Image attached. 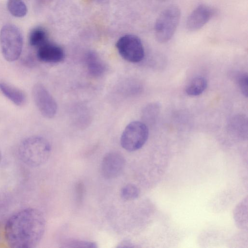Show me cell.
Returning <instances> with one entry per match:
<instances>
[{
	"mask_svg": "<svg viewBox=\"0 0 248 248\" xmlns=\"http://www.w3.org/2000/svg\"><path fill=\"white\" fill-rule=\"evenodd\" d=\"M46 219L39 210L28 208L12 215L6 222L4 238L13 248H33L41 241L46 229Z\"/></svg>",
	"mask_w": 248,
	"mask_h": 248,
	"instance_id": "cell-1",
	"label": "cell"
},
{
	"mask_svg": "<svg viewBox=\"0 0 248 248\" xmlns=\"http://www.w3.org/2000/svg\"><path fill=\"white\" fill-rule=\"evenodd\" d=\"M51 151L49 142L38 136L28 137L20 144L18 152L20 159L27 165L36 167L45 164Z\"/></svg>",
	"mask_w": 248,
	"mask_h": 248,
	"instance_id": "cell-2",
	"label": "cell"
},
{
	"mask_svg": "<svg viewBox=\"0 0 248 248\" xmlns=\"http://www.w3.org/2000/svg\"><path fill=\"white\" fill-rule=\"evenodd\" d=\"M181 10L176 5L166 8L158 16L155 25L156 39L160 43L168 42L173 36L181 17Z\"/></svg>",
	"mask_w": 248,
	"mask_h": 248,
	"instance_id": "cell-3",
	"label": "cell"
},
{
	"mask_svg": "<svg viewBox=\"0 0 248 248\" xmlns=\"http://www.w3.org/2000/svg\"><path fill=\"white\" fill-rule=\"evenodd\" d=\"M23 37L21 31L16 25H5L0 31V46L5 59L13 62L18 59L23 48Z\"/></svg>",
	"mask_w": 248,
	"mask_h": 248,
	"instance_id": "cell-4",
	"label": "cell"
},
{
	"mask_svg": "<svg viewBox=\"0 0 248 248\" xmlns=\"http://www.w3.org/2000/svg\"><path fill=\"white\" fill-rule=\"evenodd\" d=\"M149 136L148 127L143 122L135 121L128 124L121 137L122 147L129 152L140 149L146 143Z\"/></svg>",
	"mask_w": 248,
	"mask_h": 248,
	"instance_id": "cell-5",
	"label": "cell"
},
{
	"mask_svg": "<svg viewBox=\"0 0 248 248\" xmlns=\"http://www.w3.org/2000/svg\"><path fill=\"white\" fill-rule=\"evenodd\" d=\"M116 47L121 57L129 62H139L144 58L142 43L135 35L128 34L121 36L117 40Z\"/></svg>",
	"mask_w": 248,
	"mask_h": 248,
	"instance_id": "cell-6",
	"label": "cell"
},
{
	"mask_svg": "<svg viewBox=\"0 0 248 248\" xmlns=\"http://www.w3.org/2000/svg\"><path fill=\"white\" fill-rule=\"evenodd\" d=\"M34 102L41 114L46 118L55 116L57 111V103L45 86L40 83L32 88Z\"/></svg>",
	"mask_w": 248,
	"mask_h": 248,
	"instance_id": "cell-7",
	"label": "cell"
},
{
	"mask_svg": "<svg viewBox=\"0 0 248 248\" xmlns=\"http://www.w3.org/2000/svg\"><path fill=\"white\" fill-rule=\"evenodd\" d=\"M125 160L123 155L117 152H110L103 158L101 170L102 175L107 179H112L119 175L124 170Z\"/></svg>",
	"mask_w": 248,
	"mask_h": 248,
	"instance_id": "cell-8",
	"label": "cell"
},
{
	"mask_svg": "<svg viewBox=\"0 0 248 248\" xmlns=\"http://www.w3.org/2000/svg\"><path fill=\"white\" fill-rule=\"evenodd\" d=\"M214 10L209 6L202 4L197 7L190 13L186 22L187 29L191 31L203 27L212 17Z\"/></svg>",
	"mask_w": 248,
	"mask_h": 248,
	"instance_id": "cell-9",
	"label": "cell"
},
{
	"mask_svg": "<svg viewBox=\"0 0 248 248\" xmlns=\"http://www.w3.org/2000/svg\"><path fill=\"white\" fill-rule=\"evenodd\" d=\"M36 55L40 61L57 63L63 60L64 52L60 46L47 41L38 47Z\"/></svg>",
	"mask_w": 248,
	"mask_h": 248,
	"instance_id": "cell-10",
	"label": "cell"
},
{
	"mask_svg": "<svg viewBox=\"0 0 248 248\" xmlns=\"http://www.w3.org/2000/svg\"><path fill=\"white\" fill-rule=\"evenodd\" d=\"M85 62L89 73L93 77H100L106 71L105 63L94 51H90L86 54Z\"/></svg>",
	"mask_w": 248,
	"mask_h": 248,
	"instance_id": "cell-11",
	"label": "cell"
},
{
	"mask_svg": "<svg viewBox=\"0 0 248 248\" xmlns=\"http://www.w3.org/2000/svg\"><path fill=\"white\" fill-rule=\"evenodd\" d=\"M0 91L6 97L17 106H22L26 102V94L18 88L4 82H0Z\"/></svg>",
	"mask_w": 248,
	"mask_h": 248,
	"instance_id": "cell-12",
	"label": "cell"
},
{
	"mask_svg": "<svg viewBox=\"0 0 248 248\" xmlns=\"http://www.w3.org/2000/svg\"><path fill=\"white\" fill-rule=\"evenodd\" d=\"M207 82L206 79L201 76L193 78L186 87V93L192 96H198L202 94L206 89Z\"/></svg>",
	"mask_w": 248,
	"mask_h": 248,
	"instance_id": "cell-13",
	"label": "cell"
},
{
	"mask_svg": "<svg viewBox=\"0 0 248 248\" xmlns=\"http://www.w3.org/2000/svg\"><path fill=\"white\" fill-rule=\"evenodd\" d=\"M29 40L31 46L38 48L48 41L47 32L43 27L34 28L30 32Z\"/></svg>",
	"mask_w": 248,
	"mask_h": 248,
	"instance_id": "cell-14",
	"label": "cell"
},
{
	"mask_svg": "<svg viewBox=\"0 0 248 248\" xmlns=\"http://www.w3.org/2000/svg\"><path fill=\"white\" fill-rule=\"evenodd\" d=\"M7 6L10 14L16 17H22L27 13V7L22 0H8Z\"/></svg>",
	"mask_w": 248,
	"mask_h": 248,
	"instance_id": "cell-15",
	"label": "cell"
},
{
	"mask_svg": "<svg viewBox=\"0 0 248 248\" xmlns=\"http://www.w3.org/2000/svg\"><path fill=\"white\" fill-rule=\"evenodd\" d=\"M159 104L153 103L147 105L143 109L142 112V119L146 123L151 124L155 122L160 111Z\"/></svg>",
	"mask_w": 248,
	"mask_h": 248,
	"instance_id": "cell-16",
	"label": "cell"
},
{
	"mask_svg": "<svg viewBox=\"0 0 248 248\" xmlns=\"http://www.w3.org/2000/svg\"><path fill=\"white\" fill-rule=\"evenodd\" d=\"M139 194V188L133 184L126 185L121 191V197L126 201H132L137 199Z\"/></svg>",
	"mask_w": 248,
	"mask_h": 248,
	"instance_id": "cell-17",
	"label": "cell"
},
{
	"mask_svg": "<svg viewBox=\"0 0 248 248\" xmlns=\"http://www.w3.org/2000/svg\"><path fill=\"white\" fill-rule=\"evenodd\" d=\"M237 84L242 93L248 97V76L247 73L240 74L237 77Z\"/></svg>",
	"mask_w": 248,
	"mask_h": 248,
	"instance_id": "cell-18",
	"label": "cell"
},
{
	"mask_svg": "<svg viewBox=\"0 0 248 248\" xmlns=\"http://www.w3.org/2000/svg\"><path fill=\"white\" fill-rule=\"evenodd\" d=\"M66 247L74 248H95L94 243L79 240H69L66 243Z\"/></svg>",
	"mask_w": 248,
	"mask_h": 248,
	"instance_id": "cell-19",
	"label": "cell"
},
{
	"mask_svg": "<svg viewBox=\"0 0 248 248\" xmlns=\"http://www.w3.org/2000/svg\"><path fill=\"white\" fill-rule=\"evenodd\" d=\"M32 57H27L25 60L24 63L28 66H32L34 64V61Z\"/></svg>",
	"mask_w": 248,
	"mask_h": 248,
	"instance_id": "cell-20",
	"label": "cell"
},
{
	"mask_svg": "<svg viewBox=\"0 0 248 248\" xmlns=\"http://www.w3.org/2000/svg\"><path fill=\"white\" fill-rule=\"evenodd\" d=\"M1 157H2L1 154V152H0V162L1 160Z\"/></svg>",
	"mask_w": 248,
	"mask_h": 248,
	"instance_id": "cell-21",
	"label": "cell"
}]
</instances>
